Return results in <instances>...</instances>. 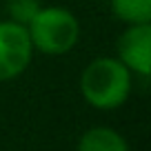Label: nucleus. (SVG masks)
Here are the masks:
<instances>
[{
	"mask_svg": "<svg viewBox=\"0 0 151 151\" xmlns=\"http://www.w3.org/2000/svg\"><path fill=\"white\" fill-rule=\"evenodd\" d=\"M80 93L93 109H118L127 102L131 93V71L118 58H96L85 67L80 76Z\"/></svg>",
	"mask_w": 151,
	"mask_h": 151,
	"instance_id": "nucleus-1",
	"label": "nucleus"
},
{
	"mask_svg": "<svg viewBox=\"0 0 151 151\" xmlns=\"http://www.w3.org/2000/svg\"><path fill=\"white\" fill-rule=\"evenodd\" d=\"M33 51L47 56L69 53L80 40V22L65 7H40L27 24Z\"/></svg>",
	"mask_w": 151,
	"mask_h": 151,
	"instance_id": "nucleus-2",
	"label": "nucleus"
},
{
	"mask_svg": "<svg viewBox=\"0 0 151 151\" xmlns=\"http://www.w3.org/2000/svg\"><path fill=\"white\" fill-rule=\"evenodd\" d=\"M33 58V45L24 24L0 20V82L14 80L27 71Z\"/></svg>",
	"mask_w": 151,
	"mask_h": 151,
	"instance_id": "nucleus-3",
	"label": "nucleus"
},
{
	"mask_svg": "<svg viewBox=\"0 0 151 151\" xmlns=\"http://www.w3.org/2000/svg\"><path fill=\"white\" fill-rule=\"evenodd\" d=\"M118 60L131 73L149 78L151 73V22L129 24L118 38Z\"/></svg>",
	"mask_w": 151,
	"mask_h": 151,
	"instance_id": "nucleus-4",
	"label": "nucleus"
},
{
	"mask_svg": "<svg viewBox=\"0 0 151 151\" xmlns=\"http://www.w3.org/2000/svg\"><path fill=\"white\" fill-rule=\"evenodd\" d=\"M78 151H131L129 142L111 127H91L78 140Z\"/></svg>",
	"mask_w": 151,
	"mask_h": 151,
	"instance_id": "nucleus-5",
	"label": "nucleus"
},
{
	"mask_svg": "<svg viewBox=\"0 0 151 151\" xmlns=\"http://www.w3.org/2000/svg\"><path fill=\"white\" fill-rule=\"evenodd\" d=\"M111 11L127 24L151 22V0H109Z\"/></svg>",
	"mask_w": 151,
	"mask_h": 151,
	"instance_id": "nucleus-6",
	"label": "nucleus"
},
{
	"mask_svg": "<svg viewBox=\"0 0 151 151\" xmlns=\"http://www.w3.org/2000/svg\"><path fill=\"white\" fill-rule=\"evenodd\" d=\"M40 0H7V11H9V20L27 27L33 20V16L40 11Z\"/></svg>",
	"mask_w": 151,
	"mask_h": 151,
	"instance_id": "nucleus-7",
	"label": "nucleus"
}]
</instances>
